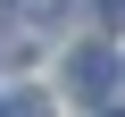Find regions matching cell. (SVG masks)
I'll use <instances>...</instances> for the list:
<instances>
[{
  "label": "cell",
  "instance_id": "6da1fadb",
  "mask_svg": "<svg viewBox=\"0 0 125 117\" xmlns=\"http://www.w3.org/2000/svg\"><path fill=\"white\" fill-rule=\"evenodd\" d=\"M108 75H117V58H108V50H83L75 67H67V84H75L83 100H100V92H108Z\"/></svg>",
  "mask_w": 125,
  "mask_h": 117
},
{
  "label": "cell",
  "instance_id": "7a4b0ae2",
  "mask_svg": "<svg viewBox=\"0 0 125 117\" xmlns=\"http://www.w3.org/2000/svg\"><path fill=\"white\" fill-rule=\"evenodd\" d=\"M0 117H42V100H33V92H17V100H0Z\"/></svg>",
  "mask_w": 125,
  "mask_h": 117
}]
</instances>
